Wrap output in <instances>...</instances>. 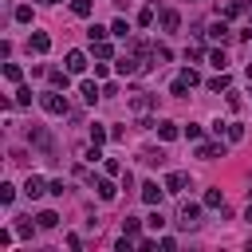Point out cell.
<instances>
[{
	"instance_id": "27",
	"label": "cell",
	"mask_w": 252,
	"mask_h": 252,
	"mask_svg": "<svg viewBox=\"0 0 252 252\" xmlns=\"http://www.w3.org/2000/svg\"><path fill=\"white\" fill-rule=\"evenodd\" d=\"M185 91H189V83H185V79H173V87H170L173 99H185Z\"/></svg>"
},
{
	"instance_id": "30",
	"label": "cell",
	"mask_w": 252,
	"mask_h": 252,
	"mask_svg": "<svg viewBox=\"0 0 252 252\" xmlns=\"http://www.w3.org/2000/svg\"><path fill=\"white\" fill-rule=\"evenodd\" d=\"M12 197H16V189L12 185H0V205H12Z\"/></svg>"
},
{
	"instance_id": "25",
	"label": "cell",
	"mask_w": 252,
	"mask_h": 252,
	"mask_svg": "<svg viewBox=\"0 0 252 252\" xmlns=\"http://www.w3.org/2000/svg\"><path fill=\"white\" fill-rule=\"evenodd\" d=\"M138 229H142V220H134V217L122 220V233H126V236H138Z\"/></svg>"
},
{
	"instance_id": "32",
	"label": "cell",
	"mask_w": 252,
	"mask_h": 252,
	"mask_svg": "<svg viewBox=\"0 0 252 252\" xmlns=\"http://www.w3.org/2000/svg\"><path fill=\"white\" fill-rule=\"evenodd\" d=\"M16 103H20V107L32 103V87H20V91H16Z\"/></svg>"
},
{
	"instance_id": "8",
	"label": "cell",
	"mask_w": 252,
	"mask_h": 252,
	"mask_svg": "<svg viewBox=\"0 0 252 252\" xmlns=\"http://www.w3.org/2000/svg\"><path fill=\"white\" fill-rule=\"evenodd\" d=\"M150 107H154V94H134V99H130V110L134 114H146Z\"/></svg>"
},
{
	"instance_id": "13",
	"label": "cell",
	"mask_w": 252,
	"mask_h": 252,
	"mask_svg": "<svg viewBox=\"0 0 252 252\" xmlns=\"http://www.w3.org/2000/svg\"><path fill=\"white\" fill-rule=\"evenodd\" d=\"M158 138H162V142H173V138H177V122H158Z\"/></svg>"
},
{
	"instance_id": "22",
	"label": "cell",
	"mask_w": 252,
	"mask_h": 252,
	"mask_svg": "<svg viewBox=\"0 0 252 252\" xmlns=\"http://www.w3.org/2000/svg\"><path fill=\"white\" fill-rule=\"evenodd\" d=\"M24 193H28V197H40V193H44V181H40V177H28Z\"/></svg>"
},
{
	"instance_id": "23",
	"label": "cell",
	"mask_w": 252,
	"mask_h": 252,
	"mask_svg": "<svg viewBox=\"0 0 252 252\" xmlns=\"http://www.w3.org/2000/svg\"><path fill=\"white\" fill-rule=\"evenodd\" d=\"M71 12L87 20V16H91V0H71Z\"/></svg>"
},
{
	"instance_id": "21",
	"label": "cell",
	"mask_w": 252,
	"mask_h": 252,
	"mask_svg": "<svg viewBox=\"0 0 252 252\" xmlns=\"http://www.w3.org/2000/svg\"><path fill=\"white\" fill-rule=\"evenodd\" d=\"M142 162H146V166H162L166 154H162V150H142Z\"/></svg>"
},
{
	"instance_id": "7",
	"label": "cell",
	"mask_w": 252,
	"mask_h": 252,
	"mask_svg": "<svg viewBox=\"0 0 252 252\" xmlns=\"http://www.w3.org/2000/svg\"><path fill=\"white\" fill-rule=\"evenodd\" d=\"M83 67H87V55H83V51H67V71H71V75H79Z\"/></svg>"
},
{
	"instance_id": "15",
	"label": "cell",
	"mask_w": 252,
	"mask_h": 252,
	"mask_svg": "<svg viewBox=\"0 0 252 252\" xmlns=\"http://www.w3.org/2000/svg\"><path fill=\"white\" fill-rule=\"evenodd\" d=\"M205 209H225V193H220V189H209L205 193Z\"/></svg>"
},
{
	"instance_id": "19",
	"label": "cell",
	"mask_w": 252,
	"mask_h": 252,
	"mask_svg": "<svg viewBox=\"0 0 252 252\" xmlns=\"http://www.w3.org/2000/svg\"><path fill=\"white\" fill-rule=\"evenodd\" d=\"M107 36H110V28H99V24L87 28V40H91V44H99V40H107Z\"/></svg>"
},
{
	"instance_id": "28",
	"label": "cell",
	"mask_w": 252,
	"mask_h": 252,
	"mask_svg": "<svg viewBox=\"0 0 252 252\" xmlns=\"http://www.w3.org/2000/svg\"><path fill=\"white\" fill-rule=\"evenodd\" d=\"M209 59H213V67H217V71H225V63H229V59H225V51H220V47H217V51H209Z\"/></svg>"
},
{
	"instance_id": "33",
	"label": "cell",
	"mask_w": 252,
	"mask_h": 252,
	"mask_svg": "<svg viewBox=\"0 0 252 252\" xmlns=\"http://www.w3.org/2000/svg\"><path fill=\"white\" fill-rule=\"evenodd\" d=\"M229 138H233V142L244 138V126H240V122H229Z\"/></svg>"
},
{
	"instance_id": "31",
	"label": "cell",
	"mask_w": 252,
	"mask_h": 252,
	"mask_svg": "<svg viewBox=\"0 0 252 252\" xmlns=\"http://www.w3.org/2000/svg\"><path fill=\"white\" fill-rule=\"evenodd\" d=\"M146 225H150V229L158 233V229H162V225H166V217H162V213H158V209H154V213H150V220H146Z\"/></svg>"
},
{
	"instance_id": "16",
	"label": "cell",
	"mask_w": 252,
	"mask_h": 252,
	"mask_svg": "<svg viewBox=\"0 0 252 252\" xmlns=\"http://www.w3.org/2000/svg\"><path fill=\"white\" fill-rule=\"evenodd\" d=\"M114 193H118V185H114L110 177H103V181H99V197H103V201H114Z\"/></svg>"
},
{
	"instance_id": "20",
	"label": "cell",
	"mask_w": 252,
	"mask_h": 252,
	"mask_svg": "<svg viewBox=\"0 0 252 252\" xmlns=\"http://www.w3.org/2000/svg\"><path fill=\"white\" fill-rule=\"evenodd\" d=\"M107 138H110V134H107V126H103V122H94V126H91V142H94V146H103Z\"/></svg>"
},
{
	"instance_id": "34",
	"label": "cell",
	"mask_w": 252,
	"mask_h": 252,
	"mask_svg": "<svg viewBox=\"0 0 252 252\" xmlns=\"http://www.w3.org/2000/svg\"><path fill=\"white\" fill-rule=\"evenodd\" d=\"M138 24L150 28V24H154V8H142V12H138Z\"/></svg>"
},
{
	"instance_id": "4",
	"label": "cell",
	"mask_w": 252,
	"mask_h": 252,
	"mask_svg": "<svg viewBox=\"0 0 252 252\" xmlns=\"http://www.w3.org/2000/svg\"><path fill=\"white\" fill-rule=\"evenodd\" d=\"M162 193H166V189H158V181H146V185H142V201H146V205H158V201H162Z\"/></svg>"
},
{
	"instance_id": "10",
	"label": "cell",
	"mask_w": 252,
	"mask_h": 252,
	"mask_svg": "<svg viewBox=\"0 0 252 252\" xmlns=\"http://www.w3.org/2000/svg\"><path fill=\"white\" fill-rule=\"evenodd\" d=\"M28 47H32V51H36V55H44V51L51 47V40L44 36V32H36V36H32V40H28Z\"/></svg>"
},
{
	"instance_id": "12",
	"label": "cell",
	"mask_w": 252,
	"mask_h": 252,
	"mask_svg": "<svg viewBox=\"0 0 252 252\" xmlns=\"http://www.w3.org/2000/svg\"><path fill=\"white\" fill-rule=\"evenodd\" d=\"M209 36L225 44V40H229V24H225V20H213V24H209Z\"/></svg>"
},
{
	"instance_id": "24",
	"label": "cell",
	"mask_w": 252,
	"mask_h": 252,
	"mask_svg": "<svg viewBox=\"0 0 252 252\" xmlns=\"http://www.w3.org/2000/svg\"><path fill=\"white\" fill-rule=\"evenodd\" d=\"M4 79H8V83H20V79H24V71L16 67V63H4Z\"/></svg>"
},
{
	"instance_id": "14",
	"label": "cell",
	"mask_w": 252,
	"mask_h": 252,
	"mask_svg": "<svg viewBox=\"0 0 252 252\" xmlns=\"http://www.w3.org/2000/svg\"><path fill=\"white\" fill-rule=\"evenodd\" d=\"M162 28H166V32H177V28H181V16H177L173 8H166V12H162Z\"/></svg>"
},
{
	"instance_id": "11",
	"label": "cell",
	"mask_w": 252,
	"mask_h": 252,
	"mask_svg": "<svg viewBox=\"0 0 252 252\" xmlns=\"http://www.w3.org/2000/svg\"><path fill=\"white\" fill-rule=\"evenodd\" d=\"M47 75H51V87L55 91H67L71 87V71H47Z\"/></svg>"
},
{
	"instance_id": "36",
	"label": "cell",
	"mask_w": 252,
	"mask_h": 252,
	"mask_svg": "<svg viewBox=\"0 0 252 252\" xmlns=\"http://www.w3.org/2000/svg\"><path fill=\"white\" fill-rule=\"evenodd\" d=\"M16 20H20V24H28V20H32V8H28V4H20V8H16Z\"/></svg>"
},
{
	"instance_id": "6",
	"label": "cell",
	"mask_w": 252,
	"mask_h": 252,
	"mask_svg": "<svg viewBox=\"0 0 252 252\" xmlns=\"http://www.w3.org/2000/svg\"><path fill=\"white\" fill-rule=\"evenodd\" d=\"M79 91H83V103H91V107H94V103H99V94H103V91H99V87H94L91 79H83V83H79Z\"/></svg>"
},
{
	"instance_id": "18",
	"label": "cell",
	"mask_w": 252,
	"mask_h": 252,
	"mask_svg": "<svg viewBox=\"0 0 252 252\" xmlns=\"http://www.w3.org/2000/svg\"><path fill=\"white\" fill-rule=\"evenodd\" d=\"M91 51H94V59H110V55H114V47H110L107 40H99V44H91Z\"/></svg>"
},
{
	"instance_id": "38",
	"label": "cell",
	"mask_w": 252,
	"mask_h": 252,
	"mask_svg": "<svg viewBox=\"0 0 252 252\" xmlns=\"http://www.w3.org/2000/svg\"><path fill=\"white\" fill-rule=\"evenodd\" d=\"M244 220H248V225H252V205H248V213H244Z\"/></svg>"
},
{
	"instance_id": "5",
	"label": "cell",
	"mask_w": 252,
	"mask_h": 252,
	"mask_svg": "<svg viewBox=\"0 0 252 252\" xmlns=\"http://www.w3.org/2000/svg\"><path fill=\"white\" fill-rule=\"evenodd\" d=\"M185 185H189V177H185V173L177 170V173H170V177H166V193H181Z\"/></svg>"
},
{
	"instance_id": "3",
	"label": "cell",
	"mask_w": 252,
	"mask_h": 252,
	"mask_svg": "<svg viewBox=\"0 0 252 252\" xmlns=\"http://www.w3.org/2000/svg\"><path fill=\"white\" fill-rule=\"evenodd\" d=\"M28 142H32V146H40L44 154H51V134L44 130V126H32V130H28Z\"/></svg>"
},
{
	"instance_id": "2",
	"label": "cell",
	"mask_w": 252,
	"mask_h": 252,
	"mask_svg": "<svg viewBox=\"0 0 252 252\" xmlns=\"http://www.w3.org/2000/svg\"><path fill=\"white\" fill-rule=\"evenodd\" d=\"M40 103H44L47 114H67V99H63V91H47Z\"/></svg>"
},
{
	"instance_id": "1",
	"label": "cell",
	"mask_w": 252,
	"mask_h": 252,
	"mask_svg": "<svg viewBox=\"0 0 252 252\" xmlns=\"http://www.w3.org/2000/svg\"><path fill=\"white\" fill-rule=\"evenodd\" d=\"M181 220H177V225L181 229H197L201 225V205H193V201H181V213H177Z\"/></svg>"
},
{
	"instance_id": "35",
	"label": "cell",
	"mask_w": 252,
	"mask_h": 252,
	"mask_svg": "<svg viewBox=\"0 0 252 252\" xmlns=\"http://www.w3.org/2000/svg\"><path fill=\"white\" fill-rule=\"evenodd\" d=\"M244 12V4H240V0H233V4H225V16H240Z\"/></svg>"
},
{
	"instance_id": "37",
	"label": "cell",
	"mask_w": 252,
	"mask_h": 252,
	"mask_svg": "<svg viewBox=\"0 0 252 252\" xmlns=\"http://www.w3.org/2000/svg\"><path fill=\"white\" fill-rule=\"evenodd\" d=\"M110 36H126V20H114L110 24Z\"/></svg>"
},
{
	"instance_id": "29",
	"label": "cell",
	"mask_w": 252,
	"mask_h": 252,
	"mask_svg": "<svg viewBox=\"0 0 252 252\" xmlns=\"http://www.w3.org/2000/svg\"><path fill=\"white\" fill-rule=\"evenodd\" d=\"M225 87H229V75L225 71H220L217 79H209V91H225Z\"/></svg>"
},
{
	"instance_id": "39",
	"label": "cell",
	"mask_w": 252,
	"mask_h": 252,
	"mask_svg": "<svg viewBox=\"0 0 252 252\" xmlns=\"http://www.w3.org/2000/svg\"><path fill=\"white\" fill-rule=\"evenodd\" d=\"M47 4H63V0H47Z\"/></svg>"
},
{
	"instance_id": "40",
	"label": "cell",
	"mask_w": 252,
	"mask_h": 252,
	"mask_svg": "<svg viewBox=\"0 0 252 252\" xmlns=\"http://www.w3.org/2000/svg\"><path fill=\"white\" fill-rule=\"evenodd\" d=\"M244 36H248V40H252V28H248V32H244Z\"/></svg>"
},
{
	"instance_id": "9",
	"label": "cell",
	"mask_w": 252,
	"mask_h": 252,
	"mask_svg": "<svg viewBox=\"0 0 252 252\" xmlns=\"http://www.w3.org/2000/svg\"><path fill=\"white\" fill-rule=\"evenodd\" d=\"M197 158H205V162H209V158H225V142H209V146H201Z\"/></svg>"
},
{
	"instance_id": "26",
	"label": "cell",
	"mask_w": 252,
	"mask_h": 252,
	"mask_svg": "<svg viewBox=\"0 0 252 252\" xmlns=\"http://www.w3.org/2000/svg\"><path fill=\"white\" fill-rule=\"evenodd\" d=\"M83 162H91V166H94V162H103V150L91 142V150H83Z\"/></svg>"
},
{
	"instance_id": "17",
	"label": "cell",
	"mask_w": 252,
	"mask_h": 252,
	"mask_svg": "<svg viewBox=\"0 0 252 252\" xmlns=\"http://www.w3.org/2000/svg\"><path fill=\"white\" fill-rule=\"evenodd\" d=\"M36 225H40V229H55V225H59V217H55L51 209H44V213L36 217Z\"/></svg>"
}]
</instances>
